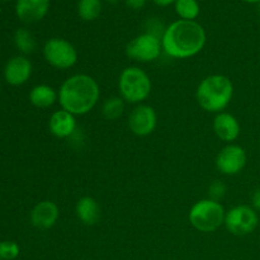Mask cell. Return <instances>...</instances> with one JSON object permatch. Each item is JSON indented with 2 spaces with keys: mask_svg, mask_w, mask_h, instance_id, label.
<instances>
[{
  "mask_svg": "<svg viewBox=\"0 0 260 260\" xmlns=\"http://www.w3.org/2000/svg\"><path fill=\"white\" fill-rule=\"evenodd\" d=\"M226 210L222 203L211 198L201 200L190 207L188 213L189 223L200 233H215L225 225Z\"/></svg>",
  "mask_w": 260,
  "mask_h": 260,
  "instance_id": "obj_5",
  "label": "cell"
},
{
  "mask_svg": "<svg viewBox=\"0 0 260 260\" xmlns=\"http://www.w3.org/2000/svg\"><path fill=\"white\" fill-rule=\"evenodd\" d=\"M259 225L258 212L251 206L239 205L226 211L225 228L235 236H246L254 233Z\"/></svg>",
  "mask_w": 260,
  "mask_h": 260,
  "instance_id": "obj_8",
  "label": "cell"
},
{
  "mask_svg": "<svg viewBox=\"0 0 260 260\" xmlns=\"http://www.w3.org/2000/svg\"><path fill=\"white\" fill-rule=\"evenodd\" d=\"M0 2H10V0H0Z\"/></svg>",
  "mask_w": 260,
  "mask_h": 260,
  "instance_id": "obj_29",
  "label": "cell"
},
{
  "mask_svg": "<svg viewBox=\"0 0 260 260\" xmlns=\"http://www.w3.org/2000/svg\"><path fill=\"white\" fill-rule=\"evenodd\" d=\"M107 3H111V4H117V3L119 2V0H106Z\"/></svg>",
  "mask_w": 260,
  "mask_h": 260,
  "instance_id": "obj_28",
  "label": "cell"
},
{
  "mask_svg": "<svg viewBox=\"0 0 260 260\" xmlns=\"http://www.w3.org/2000/svg\"><path fill=\"white\" fill-rule=\"evenodd\" d=\"M152 2H154L155 4L157 5V7L165 8V7H169V5L174 4V3L177 2V0H152Z\"/></svg>",
  "mask_w": 260,
  "mask_h": 260,
  "instance_id": "obj_26",
  "label": "cell"
},
{
  "mask_svg": "<svg viewBox=\"0 0 260 260\" xmlns=\"http://www.w3.org/2000/svg\"><path fill=\"white\" fill-rule=\"evenodd\" d=\"M174 9L179 19L196 20L200 17L201 5L198 0H177L174 3Z\"/></svg>",
  "mask_w": 260,
  "mask_h": 260,
  "instance_id": "obj_21",
  "label": "cell"
},
{
  "mask_svg": "<svg viewBox=\"0 0 260 260\" xmlns=\"http://www.w3.org/2000/svg\"><path fill=\"white\" fill-rule=\"evenodd\" d=\"M13 41H14V45L15 47H17V50L24 56L30 55V53L35 52L36 48H37V41H36V37L33 36V33L30 32L29 29H27V28H18L14 33Z\"/></svg>",
  "mask_w": 260,
  "mask_h": 260,
  "instance_id": "obj_18",
  "label": "cell"
},
{
  "mask_svg": "<svg viewBox=\"0 0 260 260\" xmlns=\"http://www.w3.org/2000/svg\"><path fill=\"white\" fill-rule=\"evenodd\" d=\"M251 207L255 211H260V187L251 196Z\"/></svg>",
  "mask_w": 260,
  "mask_h": 260,
  "instance_id": "obj_25",
  "label": "cell"
},
{
  "mask_svg": "<svg viewBox=\"0 0 260 260\" xmlns=\"http://www.w3.org/2000/svg\"><path fill=\"white\" fill-rule=\"evenodd\" d=\"M0 90H2V84H0Z\"/></svg>",
  "mask_w": 260,
  "mask_h": 260,
  "instance_id": "obj_31",
  "label": "cell"
},
{
  "mask_svg": "<svg viewBox=\"0 0 260 260\" xmlns=\"http://www.w3.org/2000/svg\"><path fill=\"white\" fill-rule=\"evenodd\" d=\"M46 62L57 70H69L78 63L79 53L70 41L60 37L47 40L42 48Z\"/></svg>",
  "mask_w": 260,
  "mask_h": 260,
  "instance_id": "obj_6",
  "label": "cell"
},
{
  "mask_svg": "<svg viewBox=\"0 0 260 260\" xmlns=\"http://www.w3.org/2000/svg\"><path fill=\"white\" fill-rule=\"evenodd\" d=\"M28 99H29L30 104L36 108L46 109L52 107L56 102H58V93L51 85L38 84L30 89Z\"/></svg>",
  "mask_w": 260,
  "mask_h": 260,
  "instance_id": "obj_17",
  "label": "cell"
},
{
  "mask_svg": "<svg viewBox=\"0 0 260 260\" xmlns=\"http://www.w3.org/2000/svg\"><path fill=\"white\" fill-rule=\"evenodd\" d=\"M212 128L216 136L223 142L233 144L240 136L241 127L238 118L229 112L217 113L213 118Z\"/></svg>",
  "mask_w": 260,
  "mask_h": 260,
  "instance_id": "obj_14",
  "label": "cell"
},
{
  "mask_svg": "<svg viewBox=\"0 0 260 260\" xmlns=\"http://www.w3.org/2000/svg\"><path fill=\"white\" fill-rule=\"evenodd\" d=\"M258 8H259V13H260V3L258 4Z\"/></svg>",
  "mask_w": 260,
  "mask_h": 260,
  "instance_id": "obj_30",
  "label": "cell"
},
{
  "mask_svg": "<svg viewBox=\"0 0 260 260\" xmlns=\"http://www.w3.org/2000/svg\"><path fill=\"white\" fill-rule=\"evenodd\" d=\"M103 9V0H79L78 15L84 22L98 19Z\"/></svg>",
  "mask_w": 260,
  "mask_h": 260,
  "instance_id": "obj_19",
  "label": "cell"
},
{
  "mask_svg": "<svg viewBox=\"0 0 260 260\" xmlns=\"http://www.w3.org/2000/svg\"><path fill=\"white\" fill-rule=\"evenodd\" d=\"M161 52V38L149 32H144L136 36L126 46L127 57L142 63L157 60Z\"/></svg>",
  "mask_w": 260,
  "mask_h": 260,
  "instance_id": "obj_7",
  "label": "cell"
},
{
  "mask_svg": "<svg viewBox=\"0 0 260 260\" xmlns=\"http://www.w3.org/2000/svg\"><path fill=\"white\" fill-rule=\"evenodd\" d=\"M248 162V155L244 147L236 144L226 145L216 156V168L223 175H236L243 172Z\"/></svg>",
  "mask_w": 260,
  "mask_h": 260,
  "instance_id": "obj_9",
  "label": "cell"
},
{
  "mask_svg": "<svg viewBox=\"0 0 260 260\" xmlns=\"http://www.w3.org/2000/svg\"><path fill=\"white\" fill-rule=\"evenodd\" d=\"M152 81L149 74L139 66H127L118 78L119 96L126 103L142 104L150 96Z\"/></svg>",
  "mask_w": 260,
  "mask_h": 260,
  "instance_id": "obj_4",
  "label": "cell"
},
{
  "mask_svg": "<svg viewBox=\"0 0 260 260\" xmlns=\"http://www.w3.org/2000/svg\"><path fill=\"white\" fill-rule=\"evenodd\" d=\"M60 217V208L52 201H41L29 213V220L35 228L48 230L57 223Z\"/></svg>",
  "mask_w": 260,
  "mask_h": 260,
  "instance_id": "obj_13",
  "label": "cell"
},
{
  "mask_svg": "<svg viewBox=\"0 0 260 260\" xmlns=\"http://www.w3.org/2000/svg\"><path fill=\"white\" fill-rule=\"evenodd\" d=\"M0 260H2V259H0Z\"/></svg>",
  "mask_w": 260,
  "mask_h": 260,
  "instance_id": "obj_32",
  "label": "cell"
},
{
  "mask_svg": "<svg viewBox=\"0 0 260 260\" xmlns=\"http://www.w3.org/2000/svg\"><path fill=\"white\" fill-rule=\"evenodd\" d=\"M76 116L65 109L55 111L48 118V129L57 139H70L76 131Z\"/></svg>",
  "mask_w": 260,
  "mask_h": 260,
  "instance_id": "obj_15",
  "label": "cell"
},
{
  "mask_svg": "<svg viewBox=\"0 0 260 260\" xmlns=\"http://www.w3.org/2000/svg\"><path fill=\"white\" fill-rule=\"evenodd\" d=\"M51 0H17L15 14L20 22L35 24L41 22L50 10Z\"/></svg>",
  "mask_w": 260,
  "mask_h": 260,
  "instance_id": "obj_12",
  "label": "cell"
},
{
  "mask_svg": "<svg viewBox=\"0 0 260 260\" xmlns=\"http://www.w3.org/2000/svg\"><path fill=\"white\" fill-rule=\"evenodd\" d=\"M58 103L74 116H84L93 111L101 99V86L88 74H74L69 76L57 90Z\"/></svg>",
  "mask_w": 260,
  "mask_h": 260,
  "instance_id": "obj_2",
  "label": "cell"
},
{
  "mask_svg": "<svg viewBox=\"0 0 260 260\" xmlns=\"http://www.w3.org/2000/svg\"><path fill=\"white\" fill-rule=\"evenodd\" d=\"M19 254L20 248L15 241H0V259L2 260H14L19 256Z\"/></svg>",
  "mask_w": 260,
  "mask_h": 260,
  "instance_id": "obj_22",
  "label": "cell"
},
{
  "mask_svg": "<svg viewBox=\"0 0 260 260\" xmlns=\"http://www.w3.org/2000/svg\"><path fill=\"white\" fill-rule=\"evenodd\" d=\"M129 131L139 137H146L155 131L157 126V114L154 107L149 104H137L127 119Z\"/></svg>",
  "mask_w": 260,
  "mask_h": 260,
  "instance_id": "obj_10",
  "label": "cell"
},
{
  "mask_svg": "<svg viewBox=\"0 0 260 260\" xmlns=\"http://www.w3.org/2000/svg\"><path fill=\"white\" fill-rule=\"evenodd\" d=\"M32 73L33 65L29 58L24 55H17L7 61L3 75L9 85L22 86L29 80Z\"/></svg>",
  "mask_w": 260,
  "mask_h": 260,
  "instance_id": "obj_11",
  "label": "cell"
},
{
  "mask_svg": "<svg viewBox=\"0 0 260 260\" xmlns=\"http://www.w3.org/2000/svg\"><path fill=\"white\" fill-rule=\"evenodd\" d=\"M207 35L196 20L178 19L165 28L161 37L162 51L169 57L185 60L198 55L205 48Z\"/></svg>",
  "mask_w": 260,
  "mask_h": 260,
  "instance_id": "obj_1",
  "label": "cell"
},
{
  "mask_svg": "<svg viewBox=\"0 0 260 260\" xmlns=\"http://www.w3.org/2000/svg\"><path fill=\"white\" fill-rule=\"evenodd\" d=\"M124 3H126L127 7L131 8V9L139 10L142 9V8L146 5L147 0H124Z\"/></svg>",
  "mask_w": 260,
  "mask_h": 260,
  "instance_id": "obj_24",
  "label": "cell"
},
{
  "mask_svg": "<svg viewBox=\"0 0 260 260\" xmlns=\"http://www.w3.org/2000/svg\"><path fill=\"white\" fill-rule=\"evenodd\" d=\"M126 102L121 96H109L102 104V114L108 121H117L124 113Z\"/></svg>",
  "mask_w": 260,
  "mask_h": 260,
  "instance_id": "obj_20",
  "label": "cell"
},
{
  "mask_svg": "<svg viewBox=\"0 0 260 260\" xmlns=\"http://www.w3.org/2000/svg\"><path fill=\"white\" fill-rule=\"evenodd\" d=\"M226 193H228V187L221 180H216V182H213L208 187V198H211L213 201H217V202H220L225 197Z\"/></svg>",
  "mask_w": 260,
  "mask_h": 260,
  "instance_id": "obj_23",
  "label": "cell"
},
{
  "mask_svg": "<svg viewBox=\"0 0 260 260\" xmlns=\"http://www.w3.org/2000/svg\"><path fill=\"white\" fill-rule=\"evenodd\" d=\"M244 3H249V4H259L260 0H243Z\"/></svg>",
  "mask_w": 260,
  "mask_h": 260,
  "instance_id": "obj_27",
  "label": "cell"
},
{
  "mask_svg": "<svg viewBox=\"0 0 260 260\" xmlns=\"http://www.w3.org/2000/svg\"><path fill=\"white\" fill-rule=\"evenodd\" d=\"M75 213L83 225L94 226L101 220V206L93 197L85 196L76 202Z\"/></svg>",
  "mask_w": 260,
  "mask_h": 260,
  "instance_id": "obj_16",
  "label": "cell"
},
{
  "mask_svg": "<svg viewBox=\"0 0 260 260\" xmlns=\"http://www.w3.org/2000/svg\"><path fill=\"white\" fill-rule=\"evenodd\" d=\"M234 96V84L226 75H208L198 84L196 99L203 111L221 113L228 108Z\"/></svg>",
  "mask_w": 260,
  "mask_h": 260,
  "instance_id": "obj_3",
  "label": "cell"
}]
</instances>
